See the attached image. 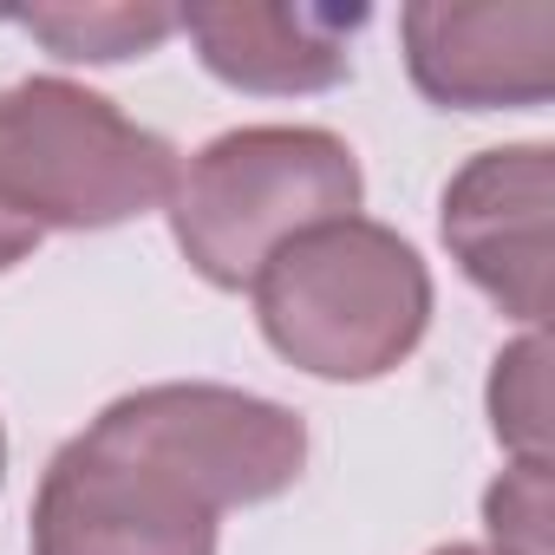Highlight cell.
I'll list each match as a JSON object with an SVG mask.
<instances>
[{
    "mask_svg": "<svg viewBox=\"0 0 555 555\" xmlns=\"http://www.w3.org/2000/svg\"><path fill=\"white\" fill-rule=\"evenodd\" d=\"M170 138L125 118L79 79H21L0 92V274L53 229L92 235L170 203Z\"/></svg>",
    "mask_w": 555,
    "mask_h": 555,
    "instance_id": "1",
    "label": "cell"
},
{
    "mask_svg": "<svg viewBox=\"0 0 555 555\" xmlns=\"http://www.w3.org/2000/svg\"><path fill=\"white\" fill-rule=\"evenodd\" d=\"M261 340L327 386H366L399 373L431 334V268L425 255L373 222L334 216L274 248L248 282Z\"/></svg>",
    "mask_w": 555,
    "mask_h": 555,
    "instance_id": "2",
    "label": "cell"
},
{
    "mask_svg": "<svg viewBox=\"0 0 555 555\" xmlns=\"http://www.w3.org/2000/svg\"><path fill=\"white\" fill-rule=\"evenodd\" d=\"M366 177L327 125H242L209 138L170 183V235L209 288L242 295L301 229L360 216Z\"/></svg>",
    "mask_w": 555,
    "mask_h": 555,
    "instance_id": "3",
    "label": "cell"
},
{
    "mask_svg": "<svg viewBox=\"0 0 555 555\" xmlns=\"http://www.w3.org/2000/svg\"><path fill=\"white\" fill-rule=\"evenodd\" d=\"M222 503L92 418L34 490V555H216Z\"/></svg>",
    "mask_w": 555,
    "mask_h": 555,
    "instance_id": "4",
    "label": "cell"
},
{
    "mask_svg": "<svg viewBox=\"0 0 555 555\" xmlns=\"http://www.w3.org/2000/svg\"><path fill=\"white\" fill-rule=\"evenodd\" d=\"M118 438L144 444L170 470H183L222 509L274 503L308 470V418L282 399H261L216 379H164L112 399L99 412Z\"/></svg>",
    "mask_w": 555,
    "mask_h": 555,
    "instance_id": "5",
    "label": "cell"
},
{
    "mask_svg": "<svg viewBox=\"0 0 555 555\" xmlns=\"http://www.w3.org/2000/svg\"><path fill=\"white\" fill-rule=\"evenodd\" d=\"M548 203H555L548 144L477 151L438 196V235L464 268V282L529 334L548 314Z\"/></svg>",
    "mask_w": 555,
    "mask_h": 555,
    "instance_id": "6",
    "label": "cell"
},
{
    "mask_svg": "<svg viewBox=\"0 0 555 555\" xmlns=\"http://www.w3.org/2000/svg\"><path fill=\"white\" fill-rule=\"evenodd\" d=\"M399 40L412 86L444 112H522L555 92V0H418L399 14Z\"/></svg>",
    "mask_w": 555,
    "mask_h": 555,
    "instance_id": "7",
    "label": "cell"
},
{
    "mask_svg": "<svg viewBox=\"0 0 555 555\" xmlns=\"http://www.w3.org/2000/svg\"><path fill=\"white\" fill-rule=\"evenodd\" d=\"M366 14H308V8H190L177 14V34L196 40V60L209 79L261 99L327 92L353 73V34Z\"/></svg>",
    "mask_w": 555,
    "mask_h": 555,
    "instance_id": "8",
    "label": "cell"
},
{
    "mask_svg": "<svg viewBox=\"0 0 555 555\" xmlns=\"http://www.w3.org/2000/svg\"><path fill=\"white\" fill-rule=\"evenodd\" d=\"M8 21L27 27L34 40H47L60 60H86V66L144 60L177 34L170 8H27V14H8Z\"/></svg>",
    "mask_w": 555,
    "mask_h": 555,
    "instance_id": "9",
    "label": "cell"
},
{
    "mask_svg": "<svg viewBox=\"0 0 555 555\" xmlns=\"http://www.w3.org/2000/svg\"><path fill=\"white\" fill-rule=\"evenodd\" d=\"M483 405H490V431L509 451V464H548V340L542 327L509 340L490 360Z\"/></svg>",
    "mask_w": 555,
    "mask_h": 555,
    "instance_id": "10",
    "label": "cell"
},
{
    "mask_svg": "<svg viewBox=\"0 0 555 555\" xmlns=\"http://www.w3.org/2000/svg\"><path fill=\"white\" fill-rule=\"evenodd\" d=\"M548 464H509L483 490V548L490 555H548Z\"/></svg>",
    "mask_w": 555,
    "mask_h": 555,
    "instance_id": "11",
    "label": "cell"
},
{
    "mask_svg": "<svg viewBox=\"0 0 555 555\" xmlns=\"http://www.w3.org/2000/svg\"><path fill=\"white\" fill-rule=\"evenodd\" d=\"M431 555H490L483 542H444V548H431Z\"/></svg>",
    "mask_w": 555,
    "mask_h": 555,
    "instance_id": "12",
    "label": "cell"
},
{
    "mask_svg": "<svg viewBox=\"0 0 555 555\" xmlns=\"http://www.w3.org/2000/svg\"><path fill=\"white\" fill-rule=\"evenodd\" d=\"M0 483H8V425H0Z\"/></svg>",
    "mask_w": 555,
    "mask_h": 555,
    "instance_id": "13",
    "label": "cell"
}]
</instances>
